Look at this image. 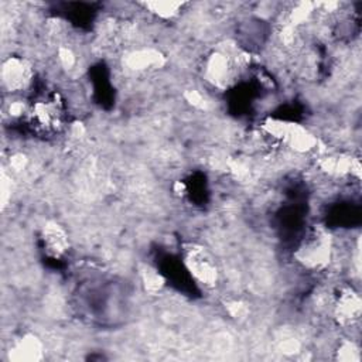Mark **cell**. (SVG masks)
<instances>
[{
  "label": "cell",
  "mask_w": 362,
  "mask_h": 362,
  "mask_svg": "<svg viewBox=\"0 0 362 362\" xmlns=\"http://www.w3.org/2000/svg\"><path fill=\"white\" fill-rule=\"evenodd\" d=\"M334 253V240L324 226L315 225L305 230L293 250L294 262L308 272H321L329 266Z\"/></svg>",
  "instance_id": "obj_1"
},
{
  "label": "cell",
  "mask_w": 362,
  "mask_h": 362,
  "mask_svg": "<svg viewBox=\"0 0 362 362\" xmlns=\"http://www.w3.org/2000/svg\"><path fill=\"white\" fill-rule=\"evenodd\" d=\"M181 259L189 276L202 287L214 288L219 281V269L212 253L202 245L189 242L182 246Z\"/></svg>",
  "instance_id": "obj_2"
},
{
  "label": "cell",
  "mask_w": 362,
  "mask_h": 362,
  "mask_svg": "<svg viewBox=\"0 0 362 362\" xmlns=\"http://www.w3.org/2000/svg\"><path fill=\"white\" fill-rule=\"evenodd\" d=\"M33 66L25 58L13 55L4 59L1 66V82L8 92L16 93L27 89L33 82Z\"/></svg>",
  "instance_id": "obj_3"
},
{
  "label": "cell",
  "mask_w": 362,
  "mask_h": 362,
  "mask_svg": "<svg viewBox=\"0 0 362 362\" xmlns=\"http://www.w3.org/2000/svg\"><path fill=\"white\" fill-rule=\"evenodd\" d=\"M362 310V301L359 294L349 286L341 287L335 294L332 311L334 318L342 327L354 325L359 317Z\"/></svg>",
  "instance_id": "obj_4"
},
{
  "label": "cell",
  "mask_w": 362,
  "mask_h": 362,
  "mask_svg": "<svg viewBox=\"0 0 362 362\" xmlns=\"http://www.w3.org/2000/svg\"><path fill=\"white\" fill-rule=\"evenodd\" d=\"M41 240L45 252L52 257H59L69 249V239L65 229L55 221H48L41 229Z\"/></svg>",
  "instance_id": "obj_5"
},
{
  "label": "cell",
  "mask_w": 362,
  "mask_h": 362,
  "mask_svg": "<svg viewBox=\"0 0 362 362\" xmlns=\"http://www.w3.org/2000/svg\"><path fill=\"white\" fill-rule=\"evenodd\" d=\"M7 358L16 362L40 361L44 358L42 342L35 335L25 334L11 345L7 351Z\"/></svg>",
  "instance_id": "obj_6"
},
{
  "label": "cell",
  "mask_w": 362,
  "mask_h": 362,
  "mask_svg": "<svg viewBox=\"0 0 362 362\" xmlns=\"http://www.w3.org/2000/svg\"><path fill=\"white\" fill-rule=\"evenodd\" d=\"M163 64V57L158 51L151 48L136 49L127 54L126 65L133 71H144L148 68H156Z\"/></svg>",
  "instance_id": "obj_7"
},
{
  "label": "cell",
  "mask_w": 362,
  "mask_h": 362,
  "mask_svg": "<svg viewBox=\"0 0 362 362\" xmlns=\"http://www.w3.org/2000/svg\"><path fill=\"white\" fill-rule=\"evenodd\" d=\"M143 6L146 7V10L148 13L154 14L156 17L163 18V20H171L182 11L185 3H180V1H147V3H143Z\"/></svg>",
  "instance_id": "obj_8"
},
{
  "label": "cell",
  "mask_w": 362,
  "mask_h": 362,
  "mask_svg": "<svg viewBox=\"0 0 362 362\" xmlns=\"http://www.w3.org/2000/svg\"><path fill=\"white\" fill-rule=\"evenodd\" d=\"M141 280H143L146 290L150 293H157L164 286L163 276L156 269H153L150 266H147L141 270Z\"/></svg>",
  "instance_id": "obj_9"
},
{
  "label": "cell",
  "mask_w": 362,
  "mask_h": 362,
  "mask_svg": "<svg viewBox=\"0 0 362 362\" xmlns=\"http://www.w3.org/2000/svg\"><path fill=\"white\" fill-rule=\"evenodd\" d=\"M337 359L339 361H359V351L358 346L351 341H342L337 348Z\"/></svg>",
  "instance_id": "obj_10"
},
{
  "label": "cell",
  "mask_w": 362,
  "mask_h": 362,
  "mask_svg": "<svg viewBox=\"0 0 362 362\" xmlns=\"http://www.w3.org/2000/svg\"><path fill=\"white\" fill-rule=\"evenodd\" d=\"M58 59L61 62V65L66 69H71L75 65V54L71 48L68 47H59L58 49Z\"/></svg>",
  "instance_id": "obj_11"
}]
</instances>
